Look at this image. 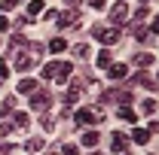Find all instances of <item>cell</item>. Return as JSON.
I'll return each mask as SVG.
<instances>
[{"mask_svg":"<svg viewBox=\"0 0 159 155\" xmlns=\"http://www.w3.org/2000/svg\"><path fill=\"white\" fill-rule=\"evenodd\" d=\"M19 3H21V0H3V3H0V9H3V12H9V9H16Z\"/></svg>","mask_w":159,"mask_h":155,"instance_id":"cell-24","label":"cell"},{"mask_svg":"<svg viewBox=\"0 0 159 155\" xmlns=\"http://www.w3.org/2000/svg\"><path fill=\"white\" fill-rule=\"evenodd\" d=\"M9 76V67H6V61H0V79H6Z\"/></svg>","mask_w":159,"mask_h":155,"instance_id":"cell-28","label":"cell"},{"mask_svg":"<svg viewBox=\"0 0 159 155\" xmlns=\"http://www.w3.org/2000/svg\"><path fill=\"white\" fill-rule=\"evenodd\" d=\"M40 12H43V0H31L28 3V19H37Z\"/></svg>","mask_w":159,"mask_h":155,"instance_id":"cell-13","label":"cell"},{"mask_svg":"<svg viewBox=\"0 0 159 155\" xmlns=\"http://www.w3.org/2000/svg\"><path fill=\"white\" fill-rule=\"evenodd\" d=\"M147 15H150V12H147V9H144V6H141L138 12H135V19H138V21H144V19H147Z\"/></svg>","mask_w":159,"mask_h":155,"instance_id":"cell-29","label":"cell"},{"mask_svg":"<svg viewBox=\"0 0 159 155\" xmlns=\"http://www.w3.org/2000/svg\"><path fill=\"white\" fill-rule=\"evenodd\" d=\"M37 52H40V46H31V52H16V61H12V67H16L19 73L31 70V67L37 64Z\"/></svg>","mask_w":159,"mask_h":155,"instance_id":"cell-2","label":"cell"},{"mask_svg":"<svg viewBox=\"0 0 159 155\" xmlns=\"http://www.w3.org/2000/svg\"><path fill=\"white\" fill-rule=\"evenodd\" d=\"M110 21H113V27H119L122 21H129V6H125L122 0H116V3L110 6Z\"/></svg>","mask_w":159,"mask_h":155,"instance_id":"cell-6","label":"cell"},{"mask_svg":"<svg viewBox=\"0 0 159 155\" xmlns=\"http://www.w3.org/2000/svg\"><path fill=\"white\" fill-rule=\"evenodd\" d=\"M37 91V79H21L19 82V94H34Z\"/></svg>","mask_w":159,"mask_h":155,"instance_id":"cell-9","label":"cell"},{"mask_svg":"<svg viewBox=\"0 0 159 155\" xmlns=\"http://www.w3.org/2000/svg\"><path fill=\"white\" fill-rule=\"evenodd\" d=\"M135 64H138L141 70H147V67H153V55H147V52L144 55H135Z\"/></svg>","mask_w":159,"mask_h":155,"instance_id":"cell-17","label":"cell"},{"mask_svg":"<svg viewBox=\"0 0 159 155\" xmlns=\"http://www.w3.org/2000/svg\"><path fill=\"white\" fill-rule=\"evenodd\" d=\"M116 100L122 103V107H129V103H132V91H119V94H116Z\"/></svg>","mask_w":159,"mask_h":155,"instance_id":"cell-22","label":"cell"},{"mask_svg":"<svg viewBox=\"0 0 159 155\" xmlns=\"http://www.w3.org/2000/svg\"><path fill=\"white\" fill-rule=\"evenodd\" d=\"M28 122H31L28 113H16V116H12V125H16V128H28Z\"/></svg>","mask_w":159,"mask_h":155,"instance_id":"cell-18","label":"cell"},{"mask_svg":"<svg viewBox=\"0 0 159 155\" xmlns=\"http://www.w3.org/2000/svg\"><path fill=\"white\" fill-rule=\"evenodd\" d=\"M107 73H110L113 82H119V79L129 76V67H125V64H110V67H107Z\"/></svg>","mask_w":159,"mask_h":155,"instance_id":"cell-8","label":"cell"},{"mask_svg":"<svg viewBox=\"0 0 159 155\" xmlns=\"http://www.w3.org/2000/svg\"><path fill=\"white\" fill-rule=\"evenodd\" d=\"M49 107H52L49 91H34V94H31V110H37V113H49Z\"/></svg>","mask_w":159,"mask_h":155,"instance_id":"cell-5","label":"cell"},{"mask_svg":"<svg viewBox=\"0 0 159 155\" xmlns=\"http://www.w3.org/2000/svg\"><path fill=\"white\" fill-rule=\"evenodd\" d=\"M89 6H92V9H101V6H104V0H89Z\"/></svg>","mask_w":159,"mask_h":155,"instance_id":"cell-31","label":"cell"},{"mask_svg":"<svg viewBox=\"0 0 159 155\" xmlns=\"http://www.w3.org/2000/svg\"><path fill=\"white\" fill-rule=\"evenodd\" d=\"M74 55H77V58H86V55H89V46H83V43L74 46Z\"/></svg>","mask_w":159,"mask_h":155,"instance_id":"cell-25","label":"cell"},{"mask_svg":"<svg viewBox=\"0 0 159 155\" xmlns=\"http://www.w3.org/2000/svg\"><path fill=\"white\" fill-rule=\"evenodd\" d=\"M132 140L144 146V143H150V131H144V128H135V131H132Z\"/></svg>","mask_w":159,"mask_h":155,"instance_id":"cell-11","label":"cell"},{"mask_svg":"<svg viewBox=\"0 0 159 155\" xmlns=\"http://www.w3.org/2000/svg\"><path fill=\"white\" fill-rule=\"evenodd\" d=\"M119 119H122V122H138V113H135L132 107H119Z\"/></svg>","mask_w":159,"mask_h":155,"instance_id":"cell-15","label":"cell"},{"mask_svg":"<svg viewBox=\"0 0 159 155\" xmlns=\"http://www.w3.org/2000/svg\"><path fill=\"white\" fill-rule=\"evenodd\" d=\"M141 3H153V0H141Z\"/></svg>","mask_w":159,"mask_h":155,"instance_id":"cell-32","label":"cell"},{"mask_svg":"<svg viewBox=\"0 0 159 155\" xmlns=\"http://www.w3.org/2000/svg\"><path fill=\"white\" fill-rule=\"evenodd\" d=\"M101 119H104V113H101L98 107H86V110H77V122H80V125H98Z\"/></svg>","mask_w":159,"mask_h":155,"instance_id":"cell-4","label":"cell"},{"mask_svg":"<svg viewBox=\"0 0 159 155\" xmlns=\"http://www.w3.org/2000/svg\"><path fill=\"white\" fill-rule=\"evenodd\" d=\"M141 110H144L147 116H153V113H156V100H153V97H150V100H144V107H141Z\"/></svg>","mask_w":159,"mask_h":155,"instance_id":"cell-20","label":"cell"},{"mask_svg":"<svg viewBox=\"0 0 159 155\" xmlns=\"http://www.w3.org/2000/svg\"><path fill=\"white\" fill-rule=\"evenodd\" d=\"M61 155H80V149L74 143H64V146H61Z\"/></svg>","mask_w":159,"mask_h":155,"instance_id":"cell-23","label":"cell"},{"mask_svg":"<svg viewBox=\"0 0 159 155\" xmlns=\"http://www.w3.org/2000/svg\"><path fill=\"white\" fill-rule=\"evenodd\" d=\"M110 64H113V58H110V52L104 49V52H101V55H98V67H104V70H107Z\"/></svg>","mask_w":159,"mask_h":155,"instance_id":"cell-19","label":"cell"},{"mask_svg":"<svg viewBox=\"0 0 159 155\" xmlns=\"http://www.w3.org/2000/svg\"><path fill=\"white\" fill-rule=\"evenodd\" d=\"M92 37L98 40V43H104V46H113V43H119V27H101V24H95L92 27Z\"/></svg>","mask_w":159,"mask_h":155,"instance_id":"cell-3","label":"cell"},{"mask_svg":"<svg viewBox=\"0 0 159 155\" xmlns=\"http://www.w3.org/2000/svg\"><path fill=\"white\" fill-rule=\"evenodd\" d=\"M83 146L95 149V146H98V131H86V134H83Z\"/></svg>","mask_w":159,"mask_h":155,"instance_id":"cell-14","label":"cell"},{"mask_svg":"<svg viewBox=\"0 0 159 155\" xmlns=\"http://www.w3.org/2000/svg\"><path fill=\"white\" fill-rule=\"evenodd\" d=\"M74 73V67L67 61H49L43 67V79H58V82H67V76Z\"/></svg>","mask_w":159,"mask_h":155,"instance_id":"cell-1","label":"cell"},{"mask_svg":"<svg viewBox=\"0 0 159 155\" xmlns=\"http://www.w3.org/2000/svg\"><path fill=\"white\" fill-rule=\"evenodd\" d=\"M6 27H9V21H6V15H0V34H3Z\"/></svg>","mask_w":159,"mask_h":155,"instance_id":"cell-30","label":"cell"},{"mask_svg":"<svg viewBox=\"0 0 159 155\" xmlns=\"http://www.w3.org/2000/svg\"><path fill=\"white\" fill-rule=\"evenodd\" d=\"M55 21H58V27H77V9H70V12H61V15H55Z\"/></svg>","mask_w":159,"mask_h":155,"instance_id":"cell-7","label":"cell"},{"mask_svg":"<svg viewBox=\"0 0 159 155\" xmlns=\"http://www.w3.org/2000/svg\"><path fill=\"white\" fill-rule=\"evenodd\" d=\"M40 125H43L46 131H52V119H49V116H43V119H40Z\"/></svg>","mask_w":159,"mask_h":155,"instance_id":"cell-27","label":"cell"},{"mask_svg":"<svg viewBox=\"0 0 159 155\" xmlns=\"http://www.w3.org/2000/svg\"><path fill=\"white\" fill-rule=\"evenodd\" d=\"M64 49H67V40H61V37L49 40V52H55V55H58V52H64Z\"/></svg>","mask_w":159,"mask_h":155,"instance_id":"cell-16","label":"cell"},{"mask_svg":"<svg viewBox=\"0 0 159 155\" xmlns=\"http://www.w3.org/2000/svg\"><path fill=\"white\" fill-rule=\"evenodd\" d=\"M95 155H98V152H95Z\"/></svg>","mask_w":159,"mask_h":155,"instance_id":"cell-33","label":"cell"},{"mask_svg":"<svg viewBox=\"0 0 159 155\" xmlns=\"http://www.w3.org/2000/svg\"><path fill=\"white\" fill-rule=\"evenodd\" d=\"M40 146H43V137H34V140H28V152H37Z\"/></svg>","mask_w":159,"mask_h":155,"instance_id":"cell-21","label":"cell"},{"mask_svg":"<svg viewBox=\"0 0 159 155\" xmlns=\"http://www.w3.org/2000/svg\"><path fill=\"white\" fill-rule=\"evenodd\" d=\"M55 15H58L55 9H43V19H46V21H52V19H55Z\"/></svg>","mask_w":159,"mask_h":155,"instance_id":"cell-26","label":"cell"},{"mask_svg":"<svg viewBox=\"0 0 159 155\" xmlns=\"http://www.w3.org/2000/svg\"><path fill=\"white\" fill-rule=\"evenodd\" d=\"M125 146H129V140H125V134H113V152H125Z\"/></svg>","mask_w":159,"mask_h":155,"instance_id":"cell-12","label":"cell"},{"mask_svg":"<svg viewBox=\"0 0 159 155\" xmlns=\"http://www.w3.org/2000/svg\"><path fill=\"white\" fill-rule=\"evenodd\" d=\"M132 85H144V88H156V82L147 76V73H138V76L132 79Z\"/></svg>","mask_w":159,"mask_h":155,"instance_id":"cell-10","label":"cell"}]
</instances>
